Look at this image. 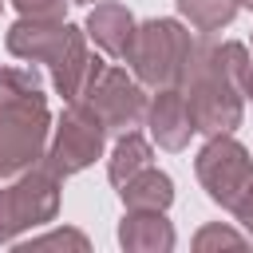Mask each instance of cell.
Returning <instances> with one entry per match:
<instances>
[{"label":"cell","instance_id":"5","mask_svg":"<svg viewBox=\"0 0 253 253\" xmlns=\"http://www.w3.org/2000/svg\"><path fill=\"white\" fill-rule=\"evenodd\" d=\"M103 142H107V126L95 119V111L83 103H67V111L59 115L55 134L43 150V166L55 178H71L103 154Z\"/></svg>","mask_w":253,"mask_h":253},{"label":"cell","instance_id":"17","mask_svg":"<svg viewBox=\"0 0 253 253\" xmlns=\"http://www.w3.org/2000/svg\"><path fill=\"white\" fill-rule=\"evenodd\" d=\"M245 245V237L237 233V229H229V225H202L198 233H194V249L198 253H210V249H241Z\"/></svg>","mask_w":253,"mask_h":253},{"label":"cell","instance_id":"13","mask_svg":"<svg viewBox=\"0 0 253 253\" xmlns=\"http://www.w3.org/2000/svg\"><path fill=\"white\" fill-rule=\"evenodd\" d=\"M119 198L126 210H166L174 202V182H170V174L146 166L119 186Z\"/></svg>","mask_w":253,"mask_h":253},{"label":"cell","instance_id":"14","mask_svg":"<svg viewBox=\"0 0 253 253\" xmlns=\"http://www.w3.org/2000/svg\"><path fill=\"white\" fill-rule=\"evenodd\" d=\"M150 142L138 134V130H126V134H119V142H115V150H111V162H107V178L115 182V186H123L130 174H138V170H146L150 166Z\"/></svg>","mask_w":253,"mask_h":253},{"label":"cell","instance_id":"2","mask_svg":"<svg viewBox=\"0 0 253 253\" xmlns=\"http://www.w3.org/2000/svg\"><path fill=\"white\" fill-rule=\"evenodd\" d=\"M190 47H194V36L178 20H146V24H134V36H130L123 59L130 63L138 83L178 87L182 67L190 59Z\"/></svg>","mask_w":253,"mask_h":253},{"label":"cell","instance_id":"11","mask_svg":"<svg viewBox=\"0 0 253 253\" xmlns=\"http://www.w3.org/2000/svg\"><path fill=\"white\" fill-rule=\"evenodd\" d=\"M174 241L178 237L166 221V210H126L119 221V245L126 253H170Z\"/></svg>","mask_w":253,"mask_h":253},{"label":"cell","instance_id":"4","mask_svg":"<svg viewBox=\"0 0 253 253\" xmlns=\"http://www.w3.org/2000/svg\"><path fill=\"white\" fill-rule=\"evenodd\" d=\"M55 213H59V178L47 166L16 174V182L0 190V245H12L20 241V233L55 221Z\"/></svg>","mask_w":253,"mask_h":253},{"label":"cell","instance_id":"19","mask_svg":"<svg viewBox=\"0 0 253 253\" xmlns=\"http://www.w3.org/2000/svg\"><path fill=\"white\" fill-rule=\"evenodd\" d=\"M233 217H237V221L253 233V182H249V186H245V194L233 202Z\"/></svg>","mask_w":253,"mask_h":253},{"label":"cell","instance_id":"7","mask_svg":"<svg viewBox=\"0 0 253 253\" xmlns=\"http://www.w3.org/2000/svg\"><path fill=\"white\" fill-rule=\"evenodd\" d=\"M83 107L95 111V119L107 126V134H126L146 119V95L142 83L134 75H126L123 67H103V75L95 79V87L87 91Z\"/></svg>","mask_w":253,"mask_h":253},{"label":"cell","instance_id":"6","mask_svg":"<svg viewBox=\"0 0 253 253\" xmlns=\"http://www.w3.org/2000/svg\"><path fill=\"white\" fill-rule=\"evenodd\" d=\"M194 174H198V182L213 206L233 210V202L253 182V158L233 134H210V142L194 158Z\"/></svg>","mask_w":253,"mask_h":253},{"label":"cell","instance_id":"8","mask_svg":"<svg viewBox=\"0 0 253 253\" xmlns=\"http://www.w3.org/2000/svg\"><path fill=\"white\" fill-rule=\"evenodd\" d=\"M103 67H107V63L87 47V32H83V28H71L59 59L51 63V83H55V91H59L67 103H83L87 91L95 87V79L103 75Z\"/></svg>","mask_w":253,"mask_h":253},{"label":"cell","instance_id":"16","mask_svg":"<svg viewBox=\"0 0 253 253\" xmlns=\"http://www.w3.org/2000/svg\"><path fill=\"white\" fill-rule=\"evenodd\" d=\"M12 245L24 249V253H32V249H79V253H87V249H91V241H87L79 229H51V233H43V237L12 241Z\"/></svg>","mask_w":253,"mask_h":253},{"label":"cell","instance_id":"3","mask_svg":"<svg viewBox=\"0 0 253 253\" xmlns=\"http://www.w3.org/2000/svg\"><path fill=\"white\" fill-rule=\"evenodd\" d=\"M178 91L186 95L190 119L198 134H233L241 126L245 103H241V87L229 83L225 75H217L213 67H206L202 59H186Z\"/></svg>","mask_w":253,"mask_h":253},{"label":"cell","instance_id":"20","mask_svg":"<svg viewBox=\"0 0 253 253\" xmlns=\"http://www.w3.org/2000/svg\"><path fill=\"white\" fill-rule=\"evenodd\" d=\"M241 95L253 103V67H249V75H245V83H241Z\"/></svg>","mask_w":253,"mask_h":253},{"label":"cell","instance_id":"18","mask_svg":"<svg viewBox=\"0 0 253 253\" xmlns=\"http://www.w3.org/2000/svg\"><path fill=\"white\" fill-rule=\"evenodd\" d=\"M12 8L24 20H47V24H63L67 0H12Z\"/></svg>","mask_w":253,"mask_h":253},{"label":"cell","instance_id":"12","mask_svg":"<svg viewBox=\"0 0 253 253\" xmlns=\"http://www.w3.org/2000/svg\"><path fill=\"white\" fill-rule=\"evenodd\" d=\"M83 32H87V40H95L99 51L123 59V55H126V43H130V36H134V16H130V8L107 0V4H95V8H91Z\"/></svg>","mask_w":253,"mask_h":253},{"label":"cell","instance_id":"22","mask_svg":"<svg viewBox=\"0 0 253 253\" xmlns=\"http://www.w3.org/2000/svg\"><path fill=\"white\" fill-rule=\"evenodd\" d=\"M245 8H253V0H245Z\"/></svg>","mask_w":253,"mask_h":253},{"label":"cell","instance_id":"1","mask_svg":"<svg viewBox=\"0 0 253 253\" xmlns=\"http://www.w3.org/2000/svg\"><path fill=\"white\" fill-rule=\"evenodd\" d=\"M47 134H51V115L43 87L0 95V182L32 170L47 150Z\"/></svg>","mask_w":253,"mask_h":253},{"label":"cell","instance_id":"10","mask_svg":"<svg viewBox=\"0 0 253 253\" xmlns=\"http://www.w3.org/2000/svg\"><path fill=\"white\" fill-rule=\"evenodd\" d=\"M146 126L162 150H186L190 134H198L190 107H186V95L178 87H158V95L146 103Z\"/></svg>","mask_w":253,"mask_h":253},{"label":"cell","instance_id":"23","mask_svg":"<svg viewBox=\"0 0 253 253\" xmlns=\"http://www.w3.org/2000/svg\"><path fill=\"white\" fill-rule=\"evenodd\" d=\"M0 4H4V0H0Z\"/></svg>","mask_w":253,"mask_h":253},{"label":"cell","instance_id":"9","mask_svg":"<svg viewBox=\"0 0 253 253\" xmlns=\"http://www.w3.org/2000/svg\"><path fill=\"white\" fill-rule=\"evenodd\" d=\"M71 28L75 24H47V20H16L12 28H8V36H4V47L16 55V59H28V63H55L59 59V51H63V43H67V36H71Z\"/></svg>","mask_w":253,"mask_h":253},{"label":"cell","instance_id":"15","mask_svg":"<svg viewBox=\"0 0 253 253\" xmlns=\"http://www.w3.org/2000/svg\"><path fill=\"white\" fill-rule=\"evenodd\" d=\"M178 4V16L198 28V32H221L225 24H233L237 16V0H174Z\"/></svg>","mask_w":253,"mask_h":253},{"label":"cell","instance_id":"21","mask_svg":"<svg viewBox=\"0 0 253 253\" xmlns=\"http://www.w3.org/2000/svg\"><path fill=\"white\" fill-rule=\"evenodd\" d=\"M67 4H95V0H67Z\"/></svg>","mask_w":253,"mask_h":253}]
</instances>
